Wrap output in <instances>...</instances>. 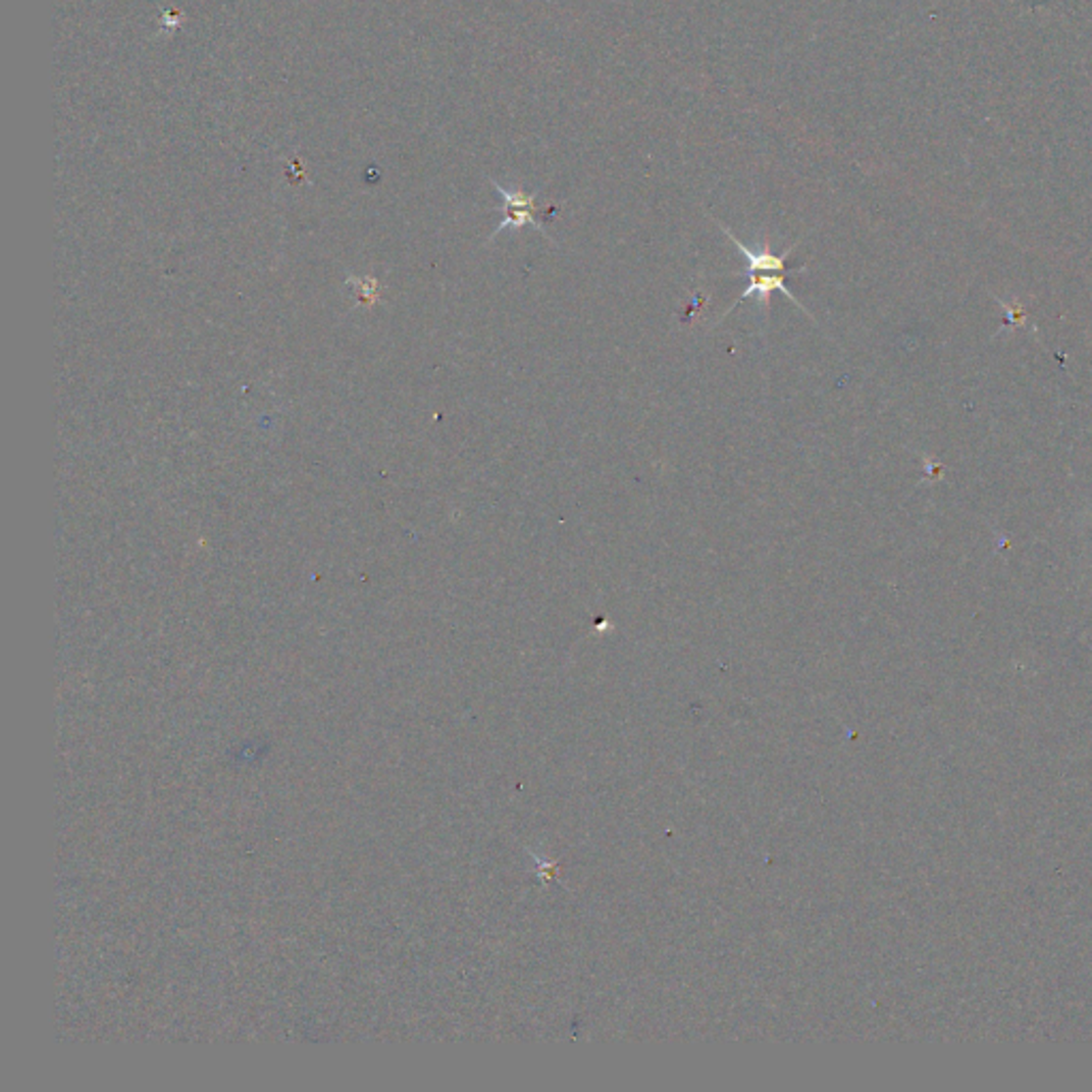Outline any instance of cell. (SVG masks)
<instances>
[{
    "label": "cell",
    "instance_id": "2",
    "mask_svg": "<svg viewBox=\"0 0 1092 1092\" xmlns=\"http://www.w3.org/2000/svg\"><path fill=\"white\" fill-rule=\"evenodd\" d=\"M491 183H494V188L499 194L501 214H504V218H501V223L494 231L491 239H495L499 233H504L506 229H523V227H532V229L543 233L546 239H550L546 235L543 223H540V216H538L540 210L536 205L538 194L536 192H525L523 188H506L495 180H491Z\"/></svg>",
    "mask_w": 1092,
    "mask_h": 1092
},
{
    "label": "cell",
    "instance_id": "1",
    "mask_svg": "<svg viewBox=\"0 0 1092 1092\" xmlns=\"http://www.w3.org/2000/svg\"><path fill=\"white\" fill-rule=\"evenodd\" d=\"M717 225H719V229L723 231V235H726V237L734 243V248L739 250V254L745 256V261H747L745 276H747V280H750V285H747V288L739 294V299H736L726 312H723V316L719 318L717 323H721L723 318L730 316L736 308H739V305H741L743 301H747L750 297H754V294H757V303H762V310L768 312V310H770V294H772V292H783V294H785V299H788L790 303H794L796 308L803 310V312L815 323L813 314L808 312V310L805 308V305H803L799 299H796V294H792V290L788 288V274H790V272H788V259H790V254L796 250V243L790 245V248L785 250V252L777 254V252H772V250H770V243H768V239H766L762 248H755V250H754V248H750V245H747V243H743L739 237H736L734 233H732L726 225L719 223V220H717Z\"/></svg>",
    "mask_w": 1092,
    "mask_h": 1092
}]
</instances>
